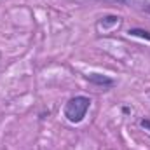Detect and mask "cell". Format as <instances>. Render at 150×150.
<instances>
[{
	"instance_id": "6da1fadb",
	"label": "cell",
	"mask_w": 150,
	"mask_h": 150,
	"mask_svg": "<svg viewBox=\"0 0 150 150\" xmlns=\"http://www.w3.org/2000/svg\"><path fill=\"white\" fill-rule=\"evenodd\" d=\"M93 105V100L89 96H84V94H75L72 96L65 107H63V117L70 122V124H80L86 120L87 112Z\"/></svg>"
},
{
	"instance_id": "7a4b0ae2",
	"label": "cell",
	"mask_w": 150,
	"mask_h": 150,
	"mask_svg": "<svg viewBox=\"0 0 150 150\" xmlns=\"http://www.w3.org/2000/svg\"><path fill=\"white\" fill-rule=\"evenodd\" d=\"M84 79H86L91 86L100 87V89H105V91H108V89L115 87V84H117V80H115V79H112L110 75L100 74V72H91V74L84 75Z\"/></svg>"
},
{
	"instance_id": "3957f363",
	"label": "cell",
	"mask_w": 150,
	"mask_h": 150,
	"mask_svg": "<svg viewBox=\"0 0 150 150\" xmlns=\"http://www.w3.org/2000/svg\"><path fill=\"white\" fill-rule=\"evenodd\" d=\"M120 23V18L117 16V14H105L98 23H96V28L98 30H110V28H113V26H117Z\"/></svg>"
},
{
	"instance_id": "277c9868",
	"label": "cell",
	"mask_w": 150,
	"mask_h": 150,
	"mask_svg": "<svg viewBox=\"0 0 150 150\" xmlns=\"http://www.w3.org/2000/svg\"><path fill=\"white\" fill-rule=\"evenodd\" d=\"M117 2H122L129 7H136V9L150 14V0H117Z\"/></svg>"
},
{
	"instance_id": "5b68a950",
	"label": "cell",
	"mask_w": 150,
	"mask_h": 150,
	"mask_svg": "<svg viewBox=\"0 0 150 150\" xmlns=\"http://www.w3.org/2000/svg\"><path fill=\"white\" fill-rule=\"evenodd\" d=\"M127 35H131V37H138V38H142V40L150 42V30H147V28L133 26V28H129V30H127Z\"/></svg>"
},
{
	"instance_id": "8992f818",
	"label": "cell",
	"mask_w": 150,
	"mask_h": 150,
	"mask_svg": "<svg viewBox=\"0 0 150 150\" xmlns=\"http://www.w3.org/2000/svg\"><path fill=\"white\" fill-rule=\"evenodd\" d=\"M138 124H140V127H143L145 131H150V117H142V119L138 120Z\"/></svg>"
}]
</instances>
